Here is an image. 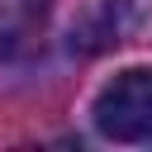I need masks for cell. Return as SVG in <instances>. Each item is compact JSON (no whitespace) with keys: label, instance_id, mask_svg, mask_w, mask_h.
<instances>
[{"label":"cell","instance_id":"6da1fadb","mask_svg":"<svg viewBox=\"0 0 152 152\" xmlns=\"http://www.w3.org/2000/svg\"><path fill=\"white\" fill-rule=\"evenodd\" d=\"M90 124L109 142H152V66H124L100 86Z\"/></svg>","mask_w":152,"mask_h":152},{"label":"cell","instance_id":"7a4b0ae2","mask_svg":"<svg viewBox=\"0 0 152 152\" xmlns=\"http://www.w3.org/2000/svg\"><path fill=\"white\" fill-rule=\"evenodd\" d=\"M142 0H95L86 10V19L71 28V48L81 52H104L114 43H124L138 24H142Z\"/></svg>","mask_w":152,"mask_h":152},{"label":"cell","instance_id":"3957f363","mask_svg":"<svg viewBox=\"0 0 152 152\" xmlns=\"http://www.w3.org/2000/svg\"><path fill=\"white\" fill-rule=\"evenodd\" d=\"M48 5H52V0H10V10H14V14H24L28 24H33V19H43V14H48Z\"/></svg>","mask_w":152,"mask_h":152}]
</instances>
